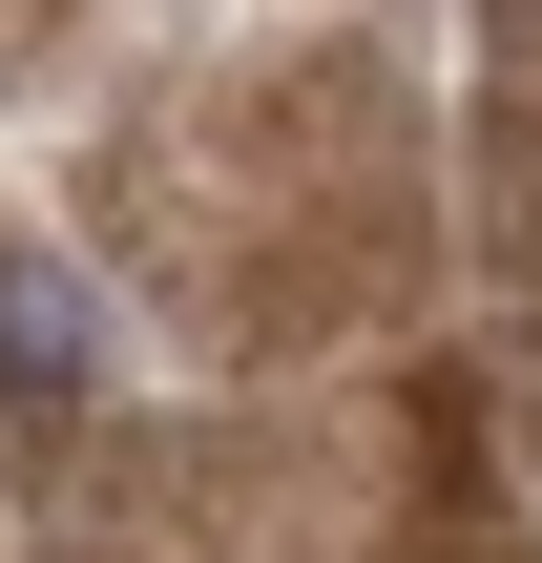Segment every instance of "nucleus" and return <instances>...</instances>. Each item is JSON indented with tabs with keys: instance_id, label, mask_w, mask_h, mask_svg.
I'll use <instances>...</instances> for the list:
<instances>
[{
	"instance_id": "f257e3e1",
	"label": "nucleus",
	"mask_w": 542,
	"mask_h": 563,
	"mask_svg": "<svg viewBox=\"0 0 542 563\" xmlns=\"http://www.w3.org/2000/svg\"><path fill=\"white\" fill-rule=\"evenodd\" d=\"M104 376V292L63 251H0V397H84Z\"/></svg>"
}]
</instances>
